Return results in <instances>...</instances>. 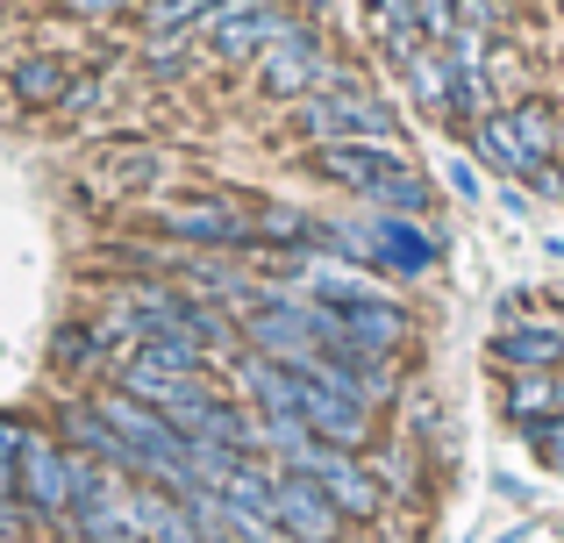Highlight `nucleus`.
<instances>
[{
  "instance_id": "1",
  "label": "nucleus",
  "mask_w": 564,
  "mask_h": 543,
  "mask_svg": "<svg viewBox=\"0 0 564 543\" xmlns=\"http://www.w3.org/2000/svg\"><path fill=\"white\" fill-rule=\"evenodd\" d=\"M307 172L344 186V194H358L365 208H379V215H414V222H422V215L436 208V186H429L393 143H315V151H307Z\"/></svg>"
},
{
  "instance_id": "2",
  "label": "nucleus",
  "mask_w": 564,
  "mask_h": 543,
  "mask_svg": "<svg viewBox=\"0 0 564 543\" xmlns=\"http://www.w3.org/2000/svg\"><path fill=\"white\" fill-rule=\"evenodd\" d=\"M151 229L186 251H258V215L236 194H165L151 200Z\"/></svg>"
},
{
  "instance_id": "3",
  "label": "nucleus",
  "mask_w": 564,
  "mask_h": 543,
  "mask_svg": "<svg viewBox=\"0 0 564 543\" xmlns=\"http://www.w3.org/2000/svg\"><path fill=\"white\" fill-rule=\"evenodd\" d=\"M293 137L315 151V143H393L400 137V115L386 108L379 94H365V86H344V94H307L293 100Z\"/></svg>"
},
{
  "instance_id": "4",
  "label": "nucleus",
  "mask_w": 564,
  "mask_h": 543,
  "mask_svg": "<svg viewBox=\"0 0 564 543\" xmlns=\"http://www.w3.org/2000/svg\"><path fill=\"white\" fill-rule=\"evenodd\" d=\"M293 29H301V8H293V0H221V8L200 22V43H207V57H221V65H258L279 36H293Z\"/></svg>"
},
{
  "instance_id": "5",
  "label": "nucleus",
  "mask_w": 564,
  "mask_h": 543,
  "mask_svg": "<svg viewBox=\"0 0 564 543\" xmlns=\"http://www.w3.org/2000/svg\"><path fill=\"white\" fill-rule=\"evenodd\" d=\"M22 508L51 543H72V450L57 444V430H29L22 450Z\"/></svg>"
},
{
  "instance_id": "6",
  "label": "nucleus",
  "mask_w": 564,
  "mask_h": 543,
  "mask_svg": "<svg viewBox=\"0 0 564 543\" xmlns=\"http://www.w3.org/2000/svg\"><path fill=\"white\" fill-rule=\"evenodd\" d=\"M272 515L286 522L301 543H350V536H358V522H350L344 508L315 487V479L286 473V465H279V487H272Z\"/></svg>"
},
{
  "instance_id": "7",
  "label": "nucleus",
  "mask_w": 564,
  "mask_h": 543,
  "mask_svg": "<svg viewBox=\"0 0 564 543\" xmlns=\"http://www.w3.org/2000/svg\"><path fill=\"white\" fill-rule=\"evenodd\" d=\"M322 65H329V51H322V36L301 22L293 36H279L250 72H258V94H272V100H307V94L322 86Z\"/></svg>"
},
{
  "instance_id": "8",
  "label": "nucleus",
  "mask_w": 564,
  "mask_h": 543,
  "mask_svg": "<svg viewBox=\"0 0 564 543\" xmlns=\"http://www.w3.org/2000/svg\"><path fill=\"white\" fill-rule=\"evenodd\" d=\"M336 322H344V350H358V358H386L393 365L400 350L414 344V322H408V307L400 301H344L336 307Z\"/></svg>"
},
{
  "instance_id": "9",
  "label": "nucleus",
  "mask_w": 564,
  "mask_h": 543,
  "mask_svg": "<svg viewBox=\"0 0 564 543\" xmlns=\"http://www.w3.org/2000/svg\"><path fill=\"white\" fill-rule=\"evenodd\" d=\"M172 180V151H158V143H108V151L94 158V194H158V186Z\"/></svg>"
},
{
  "instance_id": "10",
  "label": "nucleus",
  "mask_w": 564,
  "mask_h": 543,
  "mask_svg": "<svg viewBox=\"0 0 564 543\" xmlns=\"http://www.w3.org/2000/svg\"><path fill=\"white\" fill-rule=\"evenodd\" d=\"M465 143H471V158H479L486 172H500V180H514V186H529L536 180V158L522 151V137H514V122H508V108H494V115H479V122L465 129Z\"/></svg>"
},
{
  "instance_id": "11",
  "label": "nucleus",
  "mask_w": 564,
  "mask_h": 543,
  "mask_svg": "<svg viewBox=\"0 0 564 543\" xmlns=\"http://www.w3.org/2000/svg\"><path fill=\"white\" fill-rule=\"evenodd\" d=\"M393 72H400V86H408V100L422 115H436V122L451 115V79H457V72H451V51H443V43H422V51L400 57Z\"/></svg>"
},
{
  "instance_id": "12",
  "label": "nucleus",
  "mask_w": 564,
  "mask_h": 543,
  "mask_svg": "<svg viewBox=\"0 0 564 543\" xmlns=\"http://www.w3.org/2000/svg\"><path fill=\"white\" fill-rule=\"evenodd\" d=\"M8 94H14V108H57V100L72 94V65L51 57V51L14 57V65H8Z\"/></svg>"
},
{
  "instance_id": "13",
  "label": "nucleus",
  "mask_w": 564,
  "mask_h": 543,
  "mask_svg": "<svg viewBox=\"0 0 564 543\" xmlns=\"http://www.w3.org/2000/svg\"><path fill=\"white\" fill-rule=\"evenodd\" d=\"M51 365L65 379H86V372H94V379H115V350L100 344L94 315H86V322H65V329L51 336Z\"/></svg>"
},
{
  "instance_id": "14",
  "label": "nucleus",
  "mask_w": 564,
  "mask_h": 543,
  "mask_svg": "<svg viewBox=\"0 0 564 543\" xmlns=\"http://www.w3.org/2000/svg\"><path fill=\"white\" fill-rule=\"evenodd\" d=\"M508 122H514V137H522V151L536 158V165H557V143H564V108H557V100L522 94L508 108Z\"/></svg>"
},
{
  "instance_id": "15",
  "label": "nucleus",
  "mask_w": 564,
  "mask_h": 543,
  "mask_svg": "<svg viewBox=\"0 0 564 543\" xmlns=\"http://www.w3.org/2000/svg\"><path fill=\"white\" fill-rule=\"evenodd\" d=\"M365 465H372V479H379V493L386 501H422V450L408 444V436H379L372 450H365Z\"/></svg>"
},
{
  "instance_id": "16",
  "label": "nucleus",
  "mask_w": 564,
  "mask_h": 543,
  "mask_svg": "<svg viewBox=\"0 0 564 543\" xmlns=\"http://www.w3.org/2000/svg\"><path fill=\"white\" fill-rule=\"evenodd\" d=\"M500 415H508L514 430L551 422L557 415V372H500Z\"/></svg>"
},
{
  "instance_id": "17",
  "label": "nucleus",
  "mask_w": 564,
  "mask_h": 543,
  "mask_svg": "<svg viewBox=\"0 0 564 543\" xmlns=\"http://www.w3.org/2000/svg\"><path fill=\"white\" fill-rule=\"evenodd\" d=\"M529 450H536L551 473H564V415H551V422H529V430H514Z\"/></svg>"
},
{
  "instance_id": "18",
  "label": "nucleus",
  "mask_w": 564,
  "mask_h": 543,
  "mask_svg": "<svg viewBox=\"0 0 564 543\" xmlns=\"http://www.w3.org/2000/svg\"><path fill=\"white\" fill-rule=\"evenodd\" d=\"M143 65H151V79H186V36H151Z\"/></svg>"
},
{
  "instance_id": "19",
  "label": "nucleus",
  "mask_w": 564,
  "mask_h": 543,
  "mask_svg": "<svg viewBox=\"0 0 564 543\" xmlns=\"http://www.w3.org/2000/svg\"><path fill=\"white\" fill-rule=\"evenodd\" d=\"M414 22H422L429 43H451L457 36V0H414Z\"/></svg>"
},
{
  "instance_id": "20",
  "label": "nucleus",
  "mask_w": 564,
  "mask_h": 543,
  "mask_svg": "<svg viewBox=\"0 0 564 543\" xmlns=\"http://www.w3.org/2000/svg\"><path fill=\"white\" fill-rule=\"evenodd\" d=\"M57 8L86 14V22H108V14H129V8H143V0H57Z\"/></svg>"
},
{
  "instance_id": "21",
  "label": "nucleus",
  "mask_w": 564,
  "mask_h": 543,
  "mask_svg": "<svg viewBox=\"0 0 564 543\" xmlns=\"http://www.w3.org/2000/svg\"><path fill=\"white\" fill-rule=\"evenodd\" d=\"M451 186H457V200H479V172H471V158H451Z\"/></svg>"
},
{
  "instance_id": "22",
  "label": "nucleus",
  "mask_w": 564,
  "mask_h": 543,
  "mask_svg": "<svg viewBox=\"0 0 564 543\" xmlns=\"http://www.w3.org/2000/svg\"><path fill=\"white\" fill-rule=\"evenodd\" d=\"M557 415H564V372H557Z\"/></svg>"
},
{
  "instance_id": "23",
  "label": "nucleus",
  "mask_w": 564,
  "mask_h": 543,
  "mask_svg": "<svg viewBox=\"0 0 564 543\" xmlns=\"http://www.w3.org/2000/svg\"><path fill=\"white\" fill-rule=\"evenodd\" d=\"M557 172H564V143H557Z\"/></svg>"
}]
</instances>
